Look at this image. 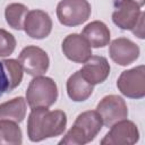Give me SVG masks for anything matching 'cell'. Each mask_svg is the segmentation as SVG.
<instances>
[{
  "mask_svg": "<svg viewBox=\"0 0 145 145\" xmlns=\"http://www.w3.org/2000/svg\"><path fill=\"white\" fill-rule=\"evenodd\" d=\"M66 126L67 116L62 110L33 108L27 119V136L31 142H41L63 134Z\"/></svg>",
  "mask_w": 145,
  "mask_h": 145,
  "instance_id": "obj_1",
  "label": "cell"
},
{
  "mask_svg": "<svg viewBox=\"0 0 145 145\" xmlns=\"http://www.w3.org/2000/svg\"><path fill=\"white\" fill-rule=\"evenodd\" d=\"M58 99V87L56 82L46 76H35L26 91V102L33 108H50Z\"/></svg>",
  "mask_w": 145,
  "mask_h": 145,
  "instance_id": "obj_2",
  "label": "cell"
},
{
  "mask_svg": "<svg viewBox=\"0 0 145 145\" xmlns=\"http://www.w3.org/2000/svg\"><path fill=\"white\" fill-rule=\"evenodd\" d=\"M92 12L87 0H61L57 6L59 22L68 27H75L85 23Z\"/></svg>",
  "mask_w": 145,
  "mask_h": 145,
  "instance_id": "obj_3",
  "label": "cell"
},
{
  "mask_svg": "<svg viewBox=\"0 0 145 145\" xmlns=\"http://www.w3.org/2000/svg\"><path fill=\"white\" fill-rule=\"evenodd\" d=\"M117 87L127 97L142 99L145 96V67L143 65L125 70L117 80Z\"/></svg>",
  "mask_w": 145,
  "mask_h": 145,
  "instance_id": "obj_4",
  "label": "cell"
},
{
  "mask_svg": "<svg viewBox=\"0 0 145 145\" xmlns=\"http://www.w3.org/2000/svg\"><path fill=\"white\" fill-rule=\"evenodd\" d=\"M96 111L100 114L103 126L111 127L113 123L127 119L128 108L126 101L119 95H106L104 96L96 106Z\"/></svg>",
  "mask_w": 145,
  "mask_h": 145,
  "instance_id": "obj_5",
  "label": "cell"
},
{
  "mask_svg": "<svg viewBox=\"0 0 145 145\" xmlns=\"http://www.w3.org/2000/svg\"><path fill=\"white\" fill-rule=\"evenodd\" d=\"M18 61L22 65L23 70L33 77L45 74L50 63L48 53L35 45L25 46L19 53Z\"/></svg>",
  "mask_w": 145,
  "mask_h": 145,
  "instance_id": "obj_6",
  "label": "cell"
},
{
  "mask_svg": "<svg viewBox=\"0 0 145 145\" xmlns=\"http://www.w3.org/2000/svg\"><path fill=\"white\" fill-rule=\"evenodd\" d=\"M139 139L137 126L127 119L120 120L111 126V129L102 138V145H133Z\"/></svg>",
  "mask_w": 145,
  "mask_h": 145,
  "instance_id": "obj_7",
  "label": "cell"
},
{
  "mask_svg": "<svg viewBox=\"0 0 145 145\" xmlns=\"http://www.w3.org/2000/svg\"><path fill=\"white\" fill-rule=\"evenodd\" d=\"M140 8L142 7L133 0H117L112 20L119 28L123 31H133L143 12Z\"/></svg>",
  "mask_w": 145,
  "mask_h": 145,
  "instance_id": "obj_8",
  "label": "cell"
},
{
  "mask_svg": "<svg viewBox=\"0 0 145 145\" xmlns=\"http://www.w3.org/2000/svg\"><path fill=\"white\" fill-rule=\"evenodd\" d=\"M24 31L32 39H45L52 31V19L49 14L43 10H31L25 18Z\"/></svg>",
  "mask_w": 145,
  "mask_h": 145,
  "instance_id": "obj_9",
  "label": "cell"
},
{
  "mask_svg": "<svg viewBox=\"0 0 145 145\" xmlns=\"http://www.w3.org/2000/svg\"><path fill=\"white\" fill-rule=\"evenodd\" d=\"M61 48L66 58L77 63H84L92 56V48L82 34L72 33L67 35Z\"/></svg>",
  "mask_w": 145,
  "mask_h": 145,
  "instance_id": "obj_10",
  "label": "cell"
},
{
  "mask_svg": "<svg viewBox=\"0 0 145 145\" xmlns=\"http://www.w3.org/2000/svg\"><path fill=\"white\" fill-rule=\"evenodd\" d=\"M139 46L127 37L114 39L109 48V54L112 61L120 66H128L139 57Z\"/></svg>",
  "mask_w": 145,
  "mask_h": 145,
  "instance_id": "obj_11",
  "label": "cell"
},
{
  "mask_svg": "<svg viewBox=\"0 0 145 145\" xmlns=\"http://www.w3.org/2000/svg\"><path fill=\"white\" fill-rule=\"evenodd\" d=\"M82 76L92 85L103 83L110 74V65L102 56H91L79 70Z\"/></svg>",
  "mask_w": 145,
  "mask_h": 145,
  "instance_id": "obj_12",
  "label": "cell"
},
{
  "mask_svg": "<svg viewBox=\"0 0 145 145\" xmlns=\"http://www.w3.org/2000/svg\"><path fill=\"white\" fill-rule=\"evenodd\" d=\"M82 35L86 39L91 48H104L110 42V29L109 27L101 20H94L88 23Z\"/></svg>",
  "mask_w": 145,
  "mask_h": 145,
  "instance_id": "obj_13",
  "label": "cell"
},
{
  "mask_svg": "<svg viewBox=\"0 0 145 145\" xmlns=\"http://www.w3.org/2000/svg\"><path fill=\"white\" fill-rule=\"evenodd\" d=\"M66 87H67L68 96L75 102H83L87 100L94 91V85L88 83L82 76L79 70L74 72L68 78Z\"/></svg>",
  "mask_w": 145,
  "mask_h": 145,
  "instance_id": "obj_14",
  "label": "cell"
},
{
  "mask_svg": "<svg viewBox=\"0 0 145 145\" xmlns=\"http://www.w3.org/2000/svg\"><path fill=\"white\" fill-rule=\"evenodd\" d=\"M74 125L77 126L83 131L87 143L92 142L103 127L102 119L96 110L95 111L88 110V111L82 112L76 118Z\"/></svg>",
  "mask_w": 145,
  "mask_h": 145,
  "instance_id": "obj_15",
  "label": "cell"
},
{
  "mask_svg": "<svg viewBox=\"0 0 145 145\" xmlns=\"http://www.w3.org/2000/svg\"><path fill=\"white\" fill-rule=\"evenodd\" d=\"M27 102L24 97L17 96L0 104V120L22 122L26 116Z\"/></svg>",
  "mask_w": 145,
  "mask_h": 145,
  "instance_id": "obj_16",
  "label": "cell"
},
{
  "mask_svg": "<svg viewBox=\"0 0 145 145\" xmlns=\"http://www.w3.org/2000/svg\"><path fill=\"white\" fill-rule=\"evenodd\" d=\"M28 14V8L19 2L9 3L5 9V18L7 24L17 31L24 29L25 18Z\"/></svg>",
  "mask_w": 145,
  "mask_h": 145,
  "instance_id": "obj_17",
  "label": "cell"
},
{
  "mask_svg": "<svg viewBox=\"0 0 145 145\" xmlns=\"http://www.w3.org/2000/svg\"><path fill=\"white\" fill-rule=\"evenodd\" d=\"M22 143V130L17 122L0 120V145H19Z\"/></svg>",
  "mask_w": 145,
  "mask_h": 145,
  "instance_id": "obj_18",
  "label": "cell"
},
{
  "mask_svg": "<svg viewBox=\"0 0 145 145\" xmlns=\"http://www.w3.org/2000/svg\"><path fill=\"white\" fill-rule=\"evenodd\" d=\"M1 63L3 65L8 83H9V92L15 89L23 79V67L16 59H3L1 60Z\"/></svg>",
  "mask_w": 145,
  "mask_h": 145,
  "instance_id": "obj_19",
  "label": "cell"
},
{
  "mask_svg": "<svg viewBox=\"0 0 145 145\" xmlns=\"http://www.w3.org/2000/svg\"><path fill=\"white\" fill-rule=\"evenodd\" d=\"M16 49V39L8 31L0 28V58L10 56Z\"/></svg>",
  "mask_w": 145,
  "mask_h": 145,
  "instance_id": "obj_20",
  "label": "cell"
},
{
  "mask_svg": "<svg viewBox=\"0 0 145 145\" xmlns=\"http://www.w3.org/2000/svg\"><path fill=\"white\" fill-rule=\"evenodd\" d=\"M3 93H9V83L3 65L0 61V96H2Z\"/></svg>",
  "mask_w": 145,
  "mask_h": 145,
  "instance_id": "obj_21",
  "label": "cell"
},
{
  "mask_svg": "<svg viewBox=\"0 0 145 145\" xmlns=\"http://www.w3.org/2000/svg\"><path fill=\"white\" fill-rule=\"evenodd\" d=\"M144 17H145V14L142 12L138 23L136 24V26H135V27L133 28V31H131V32H133L136 36H138L139 39H144Z\"/></svg>",
  "mask_w": 145,
  "mask_h": 145,
  "instance_id": "obj_22",
  "label": "cell"
},
{
  "mask_svg": "<svg viewBox=\"0 0 145 145\" xmlns=\"http://www.w3.org/2000/svg\"><path fill=\"white\" fill-rule=\"evenodd\" d=\"M133 1H135L136 3H138L140 7H143V6H144V3H145V0H133Z\"/></svg>",
  "mask_w": 145,
  "mask_h": 145,
  "instance_id": "obj_23",
  "label": "cell"
}]
</instances>
